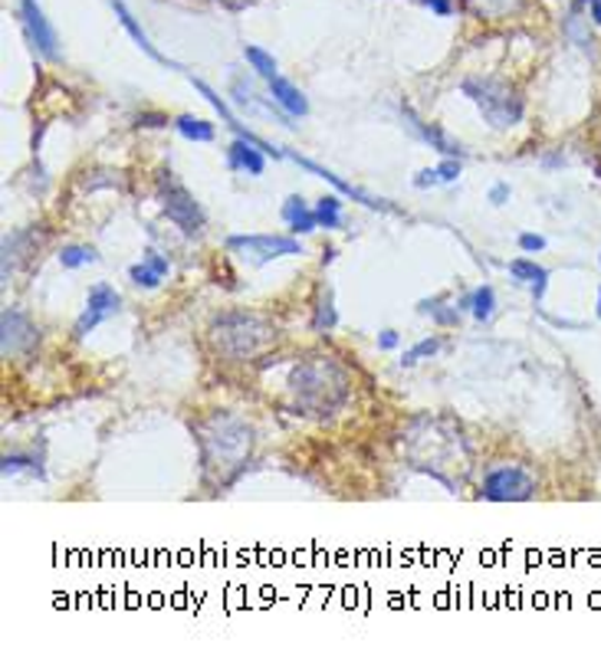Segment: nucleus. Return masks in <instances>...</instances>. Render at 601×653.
Here are the masks:
<instances>
[{
    "label": "nucleus",
    "instance_id": "nucleus-21",
    "mask_svg": "<svg viewBox=\"0 0 601 653\" xmlns=\"http://www.w3.org/2000/svg\"><path fill=\"white\" fill-rule=\"evenodd\" d=\"M96 260H99V253L92 247H63V253H60V263L67 270H79V267L96 263Z\"/></svg>",
    "mask_w": 601,
    "mask_h": 653
},
{
    "label": "nucleus",
    "instance_id": "nucleus-5",
    "mask_svg": "<svg viewBox=\"0 0 601 653\" xmlns=\"http://www.w3.org/2000/svg\"><path fill=\"white\" fill-rule=\"evenodd\" d=\"M158 198H161V208H164L168 220L174 227H181L184 237H198L204 230V211H201V204L194 201V194L171 171H161L158 174Z\"/></svg>",
    "mask_w": 601,
    "mask_h": 653
},
{
    "label": "nucleus",
    "instance_id": "nucleus-10",
    "mask_svg": "<svg viewBox=\"0 0 601 653\" xmlns=\"http://www.w3.org/2000/svg\"><path fill=\"white\" fill-rule=\"evenodd\" d=\"M227 168L230 171H247V174H263L267 168V151L257 148L250 139L237 135L227 148Z\"/></svg>",
    "mask_w": 601,
    "mask_h": 653
},
{
    "label": "nucleus",
    "instance_id": "nucleus-19",
    "mask_svg": "<svg viewBox=\"0 0 601 653\" xmlns=\"http://www.w3.org/2000/svg\"><path fill=\"white\" fill-rule=\"evenodd\" d=\"M497 309V295H493V287H480V290L470 292V312L477 322H487Z\"/></svg>",
    "mask_w": 601,
    "mask_h": 653
},
{
    "label": "nucleus",
    "instance_id": "nucleus-12",
    "mask_svg": "<svg viewBox=\"0 0 601 653\" xmlns=\"http://www.w3.org/2000/svg\"><path fill=\"white\" fill-rule=\"evenodd\" d=\"M523 7H527V0H467V10H470L477 20H487V23L510 20V17H517Z\"/></svg>",
    "mask_w": 601,
    "mask_h": 653
},
{
    "label": "nucleus",
    "instance_id": "nucleus-4",
    "mask_svg": "<svg viewBox=\"0 0 601 653\" xmlns=\"http://www.w3.org/2000/svg\"><path fill=\"white\" fill-rule=\"evenodd\" d=\"M463 96L477 102L483 119L493 129H513L523 119V99L520 92L503 79H463Z\"/></svg>",
    "mask_w": 601,
    "mask_h": 653
},
{
    "label": "nucleus",
    "instance_id": "nucleus-24",
    "mask_svg": "<svg viewBox=\"0 0 601 653\" xmlns=\"http://www.w3.org/2000/svg\"><path fill=\"white\" fill-rule=\"evenodd\" d=\"M129 277H132V283H136V287H146V290H154V287L161 283V277L151 270L149 263H136V267L129 270Z\"/></svg>",
    "mask_w": 601,
    "mask_h": 653
},
{
    "label": "nucleus",
    "instance_id": "nucleus-31",
    "mask_svg": "<svg viewBox=\"0 0 601 653\" xmlns=\"http://www.w3.org/2000/svg\"><path fill=\"white\" fill-rule=\"evenodd\" d=\"M23 466H30V456H17V453H7V456H3V476L17 473V470H23Z\"/></svg>",
    "mask_w": 601,
    "mask_h": 653
},
{
    "label": "nucleus",
    "instance_id": "nucleus-3",
    "mask_svg": "<svg viewBox=\"0 0 601 653\" xmlns=\"http://www.w3.org/2000/svg\"><path fill=\"white\" fill-rule=\"evenodd\" d=\"M211 342L227 359L247 362L277 342V325H270L267 319L253 312H227L211 325Z\"/></svg>",
    "mask_w": 601,
    "mask_h": 653
},
{
    "label": "nucleus",
    "instance_id": "nucleus-30",
    "mask_svg": "<svg viewBox=\"0 0 601 653\" xmlns=\"http://www.w3.org/2000/svg\"><path fill=\"white\" fill-rule=\"evenodd\" d=\"M414 184H418V188H434V184H444V181H441L438 168H424V171H418Z\"/></svg>",
    "mask_w": 601,
    "mask_h": 653
},
{
    "label": "nucleus",
    "instance_id": "nucleus-33",
    "mask_svg": "<svg viewBox=\"0 0 601 653\" xmlns=\"http://www.w3.org/2000/svg\"><path fill=\"white\" fill-rule=\"evenodd\" d=\"M438 17H451L453 13V0H424Z\"/></svg>",
    "mask_w": 601,
    "mask_h": 653
},
{
    "label": "nucleus",
    "instance_id": "nucleus-1",
    "mask_svg": "<svg viewBox=\"0 0 601 653\" xmlns=\"http://www.w3.org/2000/svg\"><path fill=\"white\" fill-rule=\"evenodd\" d=\"M198 446H201V470L204 480L218 490H227L250 463L253 453V431L237 421L233 414H211L208 421L194 424Z\"/></svg>",
    "mask_w": 601,
    "mask_h": 653
},
{
    "label": "nucleus",
    "instance_id": "nucleus-20",
    "mask_svg": "<svg viewBox=\"0 0 601 653\" xmlns=\"http://www.w3.org/2000/svg\"><path fill=\"white\" fill-rule=\"evenodd\" d=\"M243 57H247V63L253 67V73L263 76L267 82H270L273 76H280L277 73V60H273L267 50H260V47H243Z\"/></svg>",
    "mask_w": 601,
    "mask_h": 653
},
{
    "label": "nucleus",
    "instance_id": "nucleus-8",
    "mask_svg": "<svg viewBox=\"0 0 601 653\" xmlns=\"http://www.w3.org/2000/svg\"><path fill=\"white\" fill-rule=\"evenodd\" d=\"M227 250H240L257 267L260 263H270L277 257H297V253H302L300 240H293V237H257V233H250V237H230L227 240Z\"/></svg>",
    "mask_w": 601,
    "mask_h": 653
},
{
    "label": "nucleus",
    "instance_id": "nucleus-22",
    "mask_svg": "<svg viewBox=\"0 0 601 653\" xmlns=\"http://www.w3.org/2000/svg\"><path fill=\"white\" fill-rule=\"evenodd\" d=\"M335 322H339V315H335L332 299H329V295H325V299H319L315 315H312V329H315V332H332V329H335Z\"/></svg>",
    "mask_w": 601,
    "mask_h": 653
},
{
    "label": "nucleus",
    "instance_id": "nucleus-36",
    "mask_svg": "<svg viewBox=\"0 0 601 653\" xmlns=\"http://www.w3.org/2000/svg\"><path fill=\"white\" fill-rule=\"evenodd\" d=\"M589 17L601 27V0H592V3H589Z\"/></svg>",
    "mask_w": 601,
    "mask_h": 653
},
{
    "label": "nucleus",
    "instance_id": "nucleus-15",
    "mask_svg": "<svg viewBox=\"0 0 601 653\" xmlns=\"http://www.w3.org/2000/svg\"><path fill=\"white\" fill-rule=\"evenodd\" d=\"M86 309H96V312H102V315L109 319V315H116V312L122 309V295L112 290L109 283H96V287L89 290Z\"/></svg>",
    "mask_w": 601,
    "mask_h": 653
},
{
    "label": "nucleus",
    "instance_id": "nucleus-34",
    "mask_svg": "<svg viewBox=\"0 0 601 653\" xmlns=\"http://www.w3.org/2000/svg\"><path fill=\"white\" fill-rule=\"evenodd\" d=\"M507 198H510V184H493L490 188V201L493 204H507Z\"/></svg>",
    "mask_w": 601,
    "mask_h": 653
},
{
    "label": "nucleus",
    "instance_id": "nucleus-18",
    "mask_svg": "<svg viewBox=\"0 0 601 653\" xmlns=\"http://www.w3.org/2000/svg\"><path fill=\"white\" fill-rule=\"evenodd\" d=\"M339 211H342V201H339L335 194H325V198L315 204V220H319V227H325V230H339V227H342Z\"/></svg>",
    "mask_w": 601,
    "mask_h": 653
},
{
    "label": "nucleus",
    "instance_id": "nucleus-35",
    "mask_svg": "<svg viewBox=\"0 0 601 653\" xmlns=\"http://www.w3.org/2000/svg\"><path fill=\"white\" fill-rule=\"evenodd\" d=\"M378 349H381V352H391V349H398V332H391V329H388V332H381V339H378Z\"/></svg>",
    "mask_w": 601,
    "mask_h": 653
},
{
    "label": "nucleus",
    "instance_id": "nucleus-17",
    "mask_svg": "<svg viewBox=\"0 0 601 653\" xmlns=\"http://www.w3.org/2000/svg\"><path fill=\"white\" fill-rule=\"evenodd\" d=\"M174 129H178L188 142H214V139H218L214 125L204 122V119H198V115H178V119H174Z\"/></svg>",
    "mask_w": 601,
    "mask_h": 653
},
{
    "label": "nucleus",
    "instance_id": "nucleus-13",
    "mask_svg": "<svg viewBox=\"0 0 601 653\" xmlns=\"http://www.w3.org/2000/svg\"><path fill=\"white\" fill-rule=\"evenodd\" d=\"M270 96H273V102H280L290 115H305V112H309L305 96H302L290 79H283V76H273V79H270Z\"/></svg>",
    "mask_w": 601,
    "mask_h": 653
},
{
    "label": "nucleus",
    "instance_id": "nucleus-14",
    "mask_svg": "<svg viewBox=\"0 0 601 653\" xmlns=\"http://www.w3.org/2000/svg\"><path fill=\"white\" fill-rule=\"evenodd\" d=\"M401 112H404V115L411 119V129H414V132H418V135H421L424 142H431V145L438 148L441 154H448V158H453V154L460 158V154H463V151H460V145H453L451 139H448V135H444L441 129H434V125H424V122H421V119H418V115H414L411 109H401Z\"/></svg>",
    "mask_w": 601,
    "mask_h": 653
},
{
    "label": "nucleus",
    "instance_id": "nucleus-29",
    "mask_svg": "<svg viewBox=\"0 0 601 653\" xmlns=\"http://www.w3.org/2000/svg\"><path fill=\"white\" fill-rule=\"evenodd\" d=\"M315 227H319V220H315V211H305L302 218H297L293 223H290V230H293V233H312Z\"/></svg>",
    "mask_w": 601,
    "mask_h": 653
},
{
    "label": "nucleus",
    "instance_id": "nucleus-25",
    "mask_svg": "<svg viewBox=\"0 0 601 653\" xmlns=\"http://www.w3.org/2000/svg\"><path fill=\"white\" fill-rule=\"evenodd\" d=\"M305 211H309V208H305V201H302L300 194H290V198H287V204H283V220H287V223H293V220L302 218Z\"/></svg>",
    "mask_w": 601,
    "mask_h": 653
},
{
    "label": "nucleus",
    "instance_id": "nucleus-38",
    "mask_svg": "<svg viewBox=\"0 0 601 653\" xmlns=\"http://www.w3.org/2000/svg\"><path fill=\"white\" fill-rule=\"evenodd\" d=\"M227 3H230V7H233V0H227Z\"/></svg>",
    "mask_w": 601,
    "mask_h": 653
},
{
    "label": "nucleus",
    "instance_id": "nucleus-11",
    "mask_svg": "<svg viewBox=\"0 0 601 653\" xmlns=\"http://www.w3.org/2000/svg\"><path fill=\"white\" fill-rule=\"evenodd\" d=\"M112 10H116L119 23H122V27L129 30V37H132V40H136V43H139V47H142L146 53H149L154 63H168V67H174V63H171V60H168L164 53H158V47L151 43V37L146 33V27H142V23H139V20L132 17V10H129V7H126L122 0H112Z\"/></svg>",
    "mask_w": 601,
    "mask_h": 653
},
{
    "label": "nucleus",
    "instance_id": "nucleus-27",
    "mask_svg": "<svg viewBox=\"0 0 601 653\" xmlns=\"http://www.w3.org/2000/svg\"><path fill=\"white\" fill-rule=\"evenodd\" d=\"M438 174H441L444 184H453V181L460 178V161H457V158H444V161L438 164Z\"/></svg>",
    "mask_w": 601,
    "mask_h": 653
},
{
    "label": "nucleus",
    "instance_id": "nucleus-9",
    "mask_svg": "<svg viewBox=\"0 0 601 653\" xmlns=\"http://www.w3.org/2000/svg\"><path fill=\"white\" fill-rule=\"evenodd\" d=\"M3 355L7 359H20V355H30L33 345L40 342V332L37 325L20 312V309H3Z\"/></svg>",
    "mask_w": 601,
    "mask_h": 653
},
{
    "label": "nucleus",
    "instance_id": "nucleus-6",
    "mask_svg": "<svg viewBox=\"0 0 601 653\" xmlns=\"http://www.w3.org/2000/svg\"><path fill=\"white\" fill-rule=\"evenodd\" d=\"M535 493V480L523 466H500L483 480V500L490 503H523Z\"/></svg>",
    "mask_w": 601,
    "mask_h": 653
},
{
    "label": "nucleus",
    "instance_id": "nucleus-26",
    "mask_svg": "<svg viewBox=\"0 0 601 653\" xmlns=\"http://www.w3.org/2000/svg\"><path fill=\"white\" fill-rule=\"evenodd\" d=\"M421 312H434L441 325H457V309H438V302H421Z\"/></svg>",
    "mask_w": 601,
    "mask_h": 653
},
{
    "label": "nucleus",
    "instance_id": "nucleus-39",
    "mask_svg": "<svg viewBox=\"0 0 601 653\" xmlns=\"http://www.w3.org/2000/svg\"><path fill=\"white\" fill-rule=\"evenodd\" d=\"M599 319H601V305H599Z\"/></svg>",
    "mask_w": 601,
    "mask_h": 653
},
{
    "label": "nucleus",
    "instance_id": "nucleus-23",
    "mask_svg": "<svg viewBox=\"0 0 601 653\" xmlns=\"http://www.w3.org/2000/svg\"><path fill=\"white\" fill-rule=\"evenodd\" d=\"M438 349H441V342H438V339H424V342H418L411 352H404V355H401V364H404V368H411V364L418 362V359L438 355Z\"/></svg>",
    "mask_w": 601,
    "mask_h": 653
},
{
    "label": "nucleus",
    "instance_id": "nucleus-37",
    "mask_svg": "<svg viewBox=\"0 0 601 653\" xmlns=\"http://www.w3.org/2000/svg\"><path fill=\"white\" fill-rule=\"evenodd\" d=\"M579 3H592V0H579Z\"/></svg>",
    "mask_w": 601,
    "mask_h": 653
},
{
    "label": "nucleus",
    "instance_id": "nucleus-32",
    "mask_svg": "<svg viewBox=\"0 0 601 653\" xmlns=\"http://www.w3.org/2000/svg\"><path fill=\"white\" fill-rule=\"evenodd\" d=\"M520 250H527V253L545 250V237H539V233H523V237H520Z\"/></svg>",
    "mask_w": 601,
    "mask_h": 653
},
{
    "label": "nucleus",
    "instance_id": "nucleus-28",
    "mask_svg": "<svg viewBox=\"0 0 601 653\" xmlns=\"http://www.w3.org/2000/svg\"><path fill=\"white\" fill-rule=\"evenodd\" d=\"M142 263H149L151 270H154V273H158V277H168V260H164V257H161V253H158V250H146V257H142Z\"/></svg>",
    "mask_w": 601,
    "mask_h": 653
},
{
    "label": "nucleus",
    "instance_id": "nucleus-16",
    "mask_svg": "<svg viewBox=\"0 0 601 653\" xmlns=\"http://www.w3.org/2000/svg\"><path fill=\"white\" fill-rule=\"evenodd\" d=\"M510 273H513V280L532 283V295H535V302L542 299L545 283H549V270H542V267H535V263H529V260H513V263H510Z\"/></svg>",
    "mask_w": 601,
    "mask_h": 653
},
{
    "label": "nucleus",
    "instance_id": "nucleus-2",
    "mask_svg": "<svg viewBox=\"0 0 601 653\" xmlns=\"http://www.w3.org/2000/svg\"><path fill=\"white\" fill-rule=\"evenodd\" d=\"M290 394H293V408L297 414L309 418H325L332 411H339L349 398V374L342 364L332 359H312V362L297 364L293 378H290Z\"/></svg>",
    "mask_w": 601,
    "mask_h": 653
},
{
    "label": "nucleus",
    "instance_id": "nucleus-7",
    "mask_svg": "<svg viewBox=\"0 0 601 653\" xmlns=\"http://www.w3.org/2000/svg\"><path fill=\"white\" fill-rule=\"evenodd\" d=\"M17 13H20V23L27 30V40L47 57V60H57L60 57V37L53 30V23L47 20L43 7L37 0H20L17 3Z\"/></svg>",
    "mask_w": 601,
    "mask_h": 653
}]
</instances>
